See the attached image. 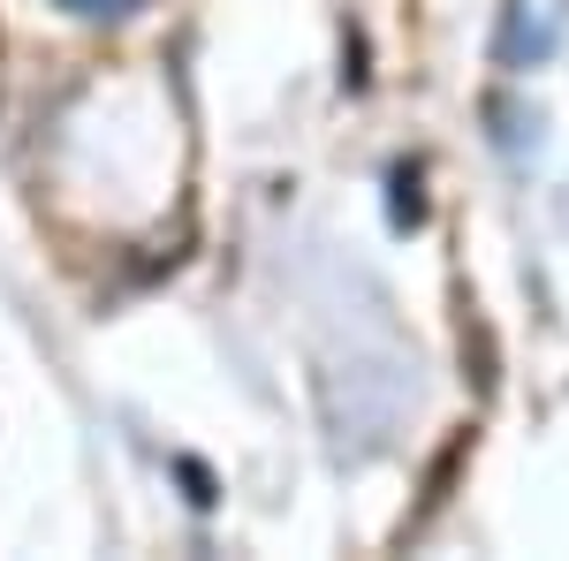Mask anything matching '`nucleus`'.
<instances>
[{
    "label": "nucleus",
    "instance_id": "1",
    "mask_svg": "<svg viewBox=\"0 0 569 561\" xmlns=\"http://www.w3.org/2000/svg\"><path fill=\"white\" fill-rule=\"evenodd\" d=\"M569 46V0H509L501 8V31H493V61L509 77H531L547 69Z\"/></svg>",
    "mask_w": 569,
    "mask_h": 561
},
{
    "label": "nucleus",
    "instance_id": "2",
    "mask_svg": "<svg viewBox=\"0 0 569 561\" xmlns=\"http://www.w3.org/2000/svg\"><path fill=\"white\" fill-rule=\"evenodd\" d=\"M486 122H493V152H501V160H531V152H539V144H547V122H539V114H531L525 99H509V91H493V99H486Z\"/></svg>",
    "mask_w": 569,
    "mask_h": 561
},
{
    "label": "nucleus",
    "instance_id": "3",
    "mask_svg": "<svg viewBox=\"0 0 569 561\" xmlns=\"http://www.w3.org/2000/svg\"><path fill=\"white\" fill-rule=\"evenodd\" d=\"M388 228L395 236L426 228V168H418V160H395L388 168Z\"/></svg>",
    "mask_w": 569,
    "mask_h": 561
},
{
    "label": "nucleus",
    "instance_id": "4",
    "mask_svg": "<svg viewBox=\"0 0 569 561\" xmlns=\"http://www.w3.org/2000/svg\"><path fill=\"white\" fill-rule=\"evenodd\" d=\"M53 8H69V16H84V23H122L144 0H53Z\"/></svg>",
    "mask_w": 569,
    "mask_h": 561
},
{
    "label": "nucleus",
    "instance_id": "5",
    "mask_svg": "<svg viewBox=\"0 0 569 561\" xmlns=\"http://www.w3.org/2000/svg\"><path fill=\"white\" fill-rule=\"evenodd\" d=\"M182 471V485H190V501H198V509H213V478L198 471V463H176Z\"/></svg>",
    "mask_w": 569,
    "mask_h": 561
}]
</instances>
